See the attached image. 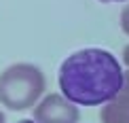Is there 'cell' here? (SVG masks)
I'll return each mask as SVG.
<instances>
[{"mask_svg":"<svg viewBox=\"0 0 129 123\" xmlns=\"http://www.w3.org/2000/svg\"><path fill=\"white\" fill-rule=\"evenodd\" d=\"M0 123H4V115L2 113H0Z\"/></svg>","mask_w":129,"mask_h":123,"instance_id":"cell-10","label":"cell"},{"mask_svg":"<svg viewBox=\"0 0 129 123\" xmlns=\"http://www.w3.org/2000/svg\"><path fill=\"white\" fill-rule=\"evenodd\" d=\"M104 123H129V95H119L102 110Z\"/></svg>","mask_w":129,"mask_h":123,"instance_id":"cell-4","label":"cell"},{"mask_svg":"<svg viewBox=\"0 0 129 123\" xmlns=\"http://www.w3.org/2000/svg\"><path fill=\"white\" fill-rule=\"evenodd\" d=\"M121 28L125 34H129V4L125 7V11H123V15H121Z\"/></svg>","mask_w":129,"mask_h":123,"instance_id":"cell-5","label":"cell"},{"mask_svg":"<svg viewBox=\"0 0 129 123\" xmlns=\"http://www.w3.org/2000/svg\"><path fill=\"white\" fill-rule=\"evenodd\" d=\"M100 2H123V0H100Z\"/></svg>","mask_w":129,"mask_h":123,"instance_id":"cell-8","label":"cell"},{"mask_svg":"<svg viewBox=\"0 0 129 123\" xmlns=\"http://www.w3.org/2000/svg\"><path fill=\"white\" fill-rule=\"evenodd\" d=\"M45 89L42 72L30 64H15L0 74V102L11 110L30 108Z\"/></svg>","mask_w":129,"mask_h":123,"instance_id":"cell-2","label":"cell"},{"mask_svg":"<svg viewBox=\"0 0 129 123\" xmlns=\"http://www.w3.org/2000/svg\"><path fill=\"white\" fill-rule=\"evenodd\" d=\"M59 87L72 104L95 106L112 102L123 93L125 72L110 51L83 49L61 64Z\"/></svg>","mask_w":129,"mask_h":123,"instance_id":"cell-1","label":"cell"},{"mask_svg":"<svg viewBox=\"0 0 129 123\" xmlns=\"http://www.w3.org/2000/svg\"><path fill=\"white\" fill-rule=\"evenodd\" d=\"M36 123H76L78 110L72 106L68 98L61 95H47L34 110Z\"/></svg>","mask_w":129,"mask_h":123,"instance_id":"cell-3","label":"cell"},{"mask_svg":"<svg viewBox=\"0 0 129 123\" xmlns=\"http://www.w3.org/2000/svg\"><path fill=\"white\" fill-rule=\"evenodd\" d=\"M123 60H125L127 68H129V47H125V51H123Z\"/></svg>","mask_w":129,"mask_h":123,"instance_id":"cell-7","label":"cell"},{"mask_svg":"<svg viewBox=\"0 0 129 123\" xmlns=\"http://www.w3.org/2000/svg\"><path fill=\"white\" fill-rule=\"evenodd\" d=\"M19 123H34V121H30V119H23V121H19Z\"/></svg>","mask_w":129,"mask_h":123,"instance_id":"cell-9","label":"cell"},{"mask_svg":"<svg viewBox=\"0 0 129 123\" xmlns=\"http://www.w3.org/2000/svg\"><path fill=\"white\" fill-rule=\"evenodd\" d=\"M123 95H129V72L125 74V87H123Z\"/></svg>","mask_w":129,"mask_h":123,"instance_id":"cell-6","label":"cell"}]
</instances>
